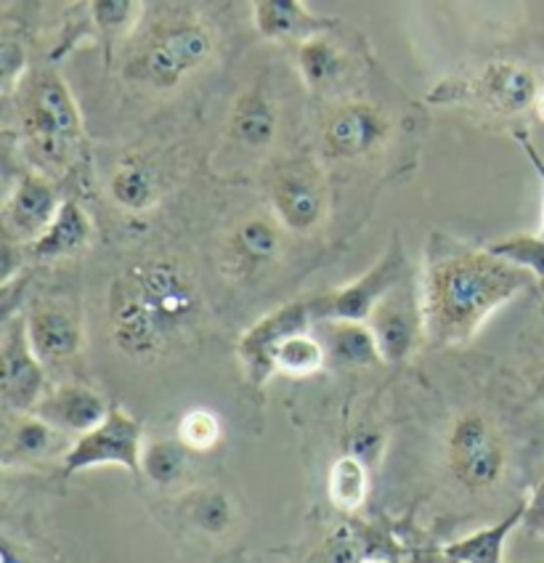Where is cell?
I'll list each match as a JSON object with an SVG mask.
<instances>
[{"instance_id": "6da1fadb", "label": "cell", "mask_w": 544, "mask_h": 563, "mask_svg": "<svg viewBox=\"0 0 544 563\" xmlns=\"http://www.w3.org/2000/svg\"><path fill=\"white\" fill-rule=\"evenodd\" d=\"M418 277L425 335L435 345L473 341L502 306L534 285L529 272L508 264L489 247L467 245L444 232L428 236Z\"/></svg>"}, {"instance_id": "7a4b0ae2", "label": "cell", "mask_w": 544, "mask_h": 563, "mask_svg": "<svg viewBox=\"0 0 544 563\" xmlns=\"http://www.w3.org/2000/svg\"><path fill=\"white\" fill-rule=\"evenodd\" d=\"M202 296L195 274L170 255L125 266L107 298L109 338L133 362H152L197 330Z\"/></svg>"}, {"instance_id": "3957f363", "label": "cell", "mask_w": 544, "mask_h": 563, "mask_svg": "<svg viewBox=\"0 0 544 563\" xmlns=\"http://www.w3.org/2000/svg\"><path fill=\"white\" fill-rule=\"evenodd\" d=\"M19 123L37 165L64 168L82 139V118L73 91L54 69H35L19 80Z\"/></svg>"}, {"instance_id": "277c9868", "label": "cell", "mask_w": 544, "mask_h": 563, "mask_svg": "<svg viewBox=\"0 0 544 563\" xmlns=\"http://www.w3.org/2000/svg\"><path fill=\"white\" fill-rule=\"evenodd\" d=\"M213 32L195 19L159 24L125 64V78L149 91H176L213 56Z\"/></svg>"}, {"instance_id": "5b68a950", "label": "cell", "mask_w": 544, "mask_h": 563, "mask_svg": "<svg viewBox=\"0 0 544 563\" xmlns=\"http://www.w3.org/2000/svg\"><path fill=\"white\" fill-rule=\"evenodd\" d=\"M444 452L452 478L467 492L495 489L508 468L504 433L481 409H467L452 420Z\"/></svg>"}, {"instance_id": "8992f818", "label": "cell", "mask_w": 544, "mask_h": 563, "mask_svg": "<svg viewBox=\"0 0 544 563\" xmlns=\"http://www.w3.org/2000/svg\"><path fill=\"white\" fill-rule=\"evenodd\" d=\"M540 82L531 69L515 62H491L473 78L441 80L428 93V101L438 107H481L486 112L515 118L534 110V101L540 96Z\"/></svg>"}, {"instance_id": "52a82bcc", "label": "cell", "mask_w": 544, "mask_h": 563, "mask_svg": "<svg viewBox=\"0 0 544 563\" xmlns=\"http://www.w3.org/2000/svg\"><path fill=\"white\" fill-rule=\"evenodd\" d=\"M141 454H144V428L123 407H112L99 426L82 433L62 454V473H75L101 468V465H118L131 471L133 476L141 473Z\"/></svg>"}, {"instance_id": "ba28073f", "label": "cell", "mask_w": 544, "mask_h": 563, "mask_svg": "<svg viewBox=\"0 0 544 563\" xmlns=\"http://www.w3.org/2000/svg\"><path fill=\"white\" fill-rule=\"evenodd\" d=\"M271 213L285 232L313 234L322 229L330 213V189H326L324 173L309 159H296L277 170L271 187H268Z\"/></svg>"}, {"instance_id": "9c48e42d", "label": "cell", "mask_w": 544, "mask_h": 563, "mask_svg": "<svg viewBox=\"0 0 544 563\" xmlns=\"http://www.w3.org/2000/svg\"><path fill=\"white\" fill-rule=\"evenodd\" d=\"M409 274L407 253L399 240L390 242V247L380 258L375 261L362 277L351 279L348 285L335 287V290L324 292V296L311 298L313 319H356V322H367L375 306L399 285Z\"/></svg>"}, {"instance_id": "30bf717a", "label": "cell", "mask_w": 544, "mask_h": 563, "mask_svg": "<svg viewBox=\"0 0 544 563\" xmlns=\"http://www.w3.org/2000/svg\"><path fill=\"white\" fill-rule=\"evenodd\" d=\"M369 330L375 332V341L380 345L382 362L401 364L420 349L425 335V311H422L420 277L412 272L407 274L393 290L388 292L367 319Z\"/></svg>"}, {"instance_id": "8fae6325", "label": "cell", "mask_w": 544, "mask_h": 563, "mask_svg": "<svg viewBox=\"0 0 544 563\" xmlns=\"http://www.w3.org/2000/svg\"><path fill=\"white\" fill-rule=\"evenodd\" d=\"M313 324H317V319H313L311 298L281 303L279 309L268 311L258 322L249 324L236 343V360H240L249 386L264 388L277 375L274 354H277L279 345L298 332L313 330Z\"/></svg>"}, {"instance_id": "7c38bea8", "label": "cell", "mask_w": 544, "mask_h": 563, "mask_svg": "<svg viewBox=\"0 0 544 563\" xmlns=\"http://www.w3.org/2000/svg\"><path fill=\"white\" fill-rule=\"evenodd\" d=\"M285 227L266 213H247L229 229L221 245V268L229 279L253 282L279 264Z\"/></svg>"}, {"instance_id": "4fadbf2b", "label": "cell", "mask_w": 544, "mask_h": 563, "mask_svg": "<svg viewBox=\"0 0 544 563\" xmlns=\"http://www.w3.org/2000/svg\"><path fill=\"white\" fill-rule=\"evenodd\" d=\"M0 394H3L5 412H35L41 399L46 396V364L37 360L35 349L30 345L24 317L9 319L0 345Z\"/></svg>"}, {"instance_id": "5bb4252c", "label": "cell", "mask_w": 544, "mask_h": 563, "mask_svg": "<svg viewBox=\"0 0 544 563\" xmlns=\"http://www.w3.org/2000/svg\"><path fill=\"white\" fill-rule=\"evenodd\" d=\"M24 328H27L30 345L35 349L37 360L46 367L73 362L75 356H80L82 343H86L80 311L62 298L32 300L24 313Z\"/></svg>"}, {"instance_id": "9a60e30c", "label": "cell", "mask_w": 544, "mask_h": 563, "mask_svg": "<svg viewBox=\"0 0 544 563\" xmlns=\"http://www.w3.org/2000/svg\"><path fill=\"white\" fill-rule=\"evenodd\" d=\"M390 120L369 101H351L337 107L322 128V146L335 159H364L386 146Z\"/></svg>"}, {"instance_id": "2e32d148", "label": "cell", "mask_w": 544, "mask_h": 563, "mask_svg": "<svg viewBox=\"0 0 544 563\" xmlns=\"http://www.w3.org/2000/svg\"><path fill=\"white\" fill-rule=\"evenodd\" d=\"M59 191L43 173H24L3 202L5 240L30 245L51 227L59 213Z\"/></svg>"}, {"instance_id": "e0dca14e", "label": "cell", "mask_w": 544, "mask_h": 563, "mask_svg": "<svg viewBox=\"0 0 544 563\" xmlns=\"http://www.w3.org/2000/svg\"><path fill=\"white\" fill-rule=\"evenodd\" d=\"M107 399L93 388L82 386V383H62V386L48 388L41 405L35 407V415H41L48 426L64 437H82L91 428L99 426L109 415Z\"/></svg>"}, {"instance_id": "ac0fdd59", "label": "cell", "mask_w": 544, "mask_h": 563, "mask_svg": "<svg viewBox=\"0 0 544 563\" xmlns=\"http://www.w3.org/2000/svg\"><path fill=\"white\" fill-rule=\"evenodd\" d=\"M313 332L324 345V356L330 367L362 369L382 364L380 345L367 322L356 319H319Z\"/></svg>"}, {"instance_id": "d6986e66", "label": "cell", "mask_w": 544, "mask_h": 563, "mask_svg": "<svg viewBox=\"0 0 544 563\" xmlns=\"http://www.w3.org/2000/svg\"><path fill=\"white\" fill-rule=\"evenodd\" d=\"M279 133V110L266 88L253 86L236 96L229 114V139L247 152H264Z\"/></svg>"}, {"instance_id": "ffe728a7", "label": "cell", "mask_w": 544, "mask_h": 563, "mask_svg": "<svg viewBox=\"0 0 544 563\" xmlns=\"http://www.w3.org/2000/svg\"><path fill=\"white\" fill-rule=\"evenodd\" d=\"M62 439L64 433L56 431L54 426H48L41 415L9 412L3 428V446H0V463H3V468L37 463V460L59 452Z\"/></svg>"}, {"instance_id": "44dd1931", "label": "cell", "mask_w": 544, "mask_h": 563, "mask_svg": "<svg viewBox=\"0 0 544 563\" xmlns=\"http://www.w3.org/2000/svg\"><path fill=\"white\" fill-rule=\"evenodd\" d=\"M107 195L114 208H120L123 213L138 216L149 213L159 202L163 184H159L157 168L149 159L133 155L114 165L112 173H109Z\"/></svg>"}, {"instance_id": "7402d4cb", "label": "cell", "mask_w": 544, "mask_h": 563, "mask_svg": "<svg viewBox=\"0 0 544 563\" xmlns=\"http://www.w3.org/2000/svg\"><path fill=\"white\" fill-rule=\"evenodd\" d=\"M93 236V223L91 216L80 208V202L64 200L56 219L51 221V227L37 236L35 242H30L27 253L35 261H62L73 258L86 251L91 245Z\"/></svg>"}, {"instance_id": "603a6c76", "label": "cell", "mask_w": 544, "mask_h": 563, "mask_svg": "<svg viewBox=\"0 0 544 563\" xmlns=\"http://www.w3.org/2000/svg\"><path fill=\"white\" fill-rule=\"evenodd\" d=\"M523 510H526V503L518 505L513 514L504 516L502 521L478 529V532L446 545L444 555L454 563H502L504 542L513 534V529L523 523Z\"/></svg>"}, {"instance_id": "cb8c5ba5", "label": "cell", "mask_w": 544, "mask_h": 563, "mask_svg": "<svg viewBox=\"0 0 544 563\" xmlns=\"http://www.w3.org/2000/svg\"><path fill=\"white\" fill-rule=\"evenodd\" d=\"M178 516L195 532L208 537H223L234 527L232 497L213 486H202V489L184 495L178 503Z\"/></svg>"}, {"instance_id": "d4e9b609", "label": "cell", "mask_w": 544, "mask_h": 563, "mask_svg": "<svg viewBox=\"0 0 544 563\" xmlns=\"http://www.w3.org/2000/svg\"><path fill=\"white\" fill-rule=\"evenodd\" d=\"M298 69L300 78L311 91L324 93L332 91L345 75L343 51L324 35H311L300 43L298 48Z\"/></svg>"}, {"instance_id": "484cf974", "label": "cell", "mask_w": 544, "mask_h": 563, "mask_svg": "<svg viewBox=\"0 0 544 563\" xmlns=\"http://www.w3.org/2000/svg\"><path fill=\"white\" fill-rule=\"evenodd\" d=\"M255 27L268 41L319 35V22L303 9L300 0H258L255 3Z\"/></svg>"}, {"instance_id": "4316f807", "label": "cell", "mask_w": 544, "mask_h": 563, "mask_svg": "<svg viewBox=\"0 0 544 563\" xmlns=\"http://www.w3.org/2000/svg\"><path fill=\"white\" fill-rule=\"evenodd\" d=\"M326 492H330V500L337 510L354 514L367 500L369 465L351 452L337 457L332 463L330 476H326Z\"/></svg>"}, {"instance_id": "83f0119b", "label": "cell", "mask_w": 544, "mask_h": 563, "mask_svg": "<svg viewBox=\"0 0 544 563\" xmlns=\"http://www.w3.org/2000/svg\"><path fill=\"white\" fill-rule=\"evenodd\" d=\"M189 454L191 452L178 439L146 441L144 454H141V476H146V482L159 489H168L187 476Z\"/></svg>"}, {"instance_id": "f1b7e54d", "label": "cell", "mask_w": 544, "mask_h": 563, "mask_svg": "<svg viewBox=\"0 0 544 563\" xmlns=\"http://www.w3.org/2000/svg\"><path fill=\"white\" fill-rule=\"evenodd\" d=\"M322 367H326L324 345L313 330L287 338L274 354V369L285 377H311Z\"/></svg>"}, {"instance_id": "f546056e", "label": "cell", "mask_w": 544, "mask_h": 563, "mask_svg": "<svg viewBox=\"0 0 544 563\" xmlns=\"http://www.w3.org/2000/svg\"><path fill=\"white\" fill-rule=\"evenodd\" d=\"M486 247L495 255H499V258L508 261V264L523 268V272H529L534 279L544 282V234H510Z\"/></svg>"}, {"instance_id": "4dcf8cb0", "label": "cell", "mask_w": 544, "mask_h": 563, "mask_svg": "<svg viewBox=\"0 0 544 563\" xmlns=\"http://www.w3.org/2000/svg\"><path fill=\"white\" fill-rule=\"evenodd\" d=\"M221 437H223V428H221V420H218V415L202 407L189 409V412L181 418V422H178V431H176V439L181 441L191 454L210 452L218 441H221Z\"/></svg>"}, {"instance_id": "1f68e13d", "label": "cell", "mask_w": 544, "mask_h": 563, "mask_svg": "<svg viewBox=\"0 0 544 563\" xmlns=\"http://www.w3.org/2000/svg\"><path fill=\"white\" fill-rule=\"evenodd\" d=\"M91 14L99 30L107 35L125 32L136 22L138 0H91Z\"/></svg>"}, {"instance_id": "d6a6232c", "label": "cell", "mask_w": 544, "mask_h": 563, "mask_svg": "<svg viewBox=\"0 0 544 563\" xmlns=\"http://www.w3.org/2000/svg\"><path fill=\"white\" fill-rule=\"evenodd\" d=\"M313 563H364L362 542L356 540V534L348 527L335 529L324 540V545Z\"/></svg>"}, {"instance_id": "836d02e7", "label": "cell", "mask_w": 544, "mask_h": 563, "mask_svg": "<svg viewBox=\"0 0 544 563\" xmlns=\"http://www.w3.org/2000/svg\"><path fill=\"white\" fill-rule=\"evenodd\" d=\"M382 446H386V433L380 428H362L348 441V452L356 454L358 460H364L369 468H373L377 457L382 454Z\"/></svg>"}, {"instance_id": "e575fe53", "label": "cell", "mask_w": 544, "mask_h": 563, "mask_svg": "<svg viewBox=\"0 0 544 563\" xmlns=\"http://www.w3.org/2000/svg\"><path fill=\"white\" fill-rule=\"evenodd\" d=\"M523 527L529 529L531 534L544 537V478L536 484L534 495L526 503V510H523Z\"/></svg>"}, {"instance_id": "d590c367", "label": "cell", "mask_w": 544, "mask_h": 563, "mask_svg": "<svg viewBox=\"0 0 544 563\" xmlns=\"http://www.w3.org/2000/svg\"><path fill=\"white\" fill-rule=\"evenodd\" d=\"M0 561L3 563H35L32 553L22 542H16L11 534H3V542H0Z\"/></svg>"}, {"instance_id": "8d00e7d4", "label": "cell", "mask_w": 544, "mask_h": 563, "mask_svg": "<svg viewBox=\"0 0 544 563\" xmlns=\"http://www.w3.org/2000/svg\"><path fill=\"white\" fill-rule=\"evenodd\" d=\"M518 144H521V150L526 152L529 163L534 165L536 176H540V181H542V191H544V159L540 157V152L534 150V144H531L526 133H518ZM540 234H544V200H542V227H540Z\"/></svg>"}, {"instance_id": "74e56055", "label": "cell", "mask_w": 544, "mask_h": 563, "mask_svg": "<svg viewBox=\"0 0 544 563\" xmlns=\"http://www.w3.org/2000/svg\"><path fill=\"white\" fill-rule=\"evenodd\" d=\"M534 114L544 123V88H542L540 96H536V101H534Z\"/></svg>"}, {"instance_id": "f35d334b", "label": "cell", "mask_w": 544, "mask_h": 563, "mask_svg": "<svg viewBox=\"0 0 544 563\" xmlns=\"http://www.w3.org/2000/svg\"><path fill=\"white\" fill-rule=\"evenodd\" d=\"M364 563H396V561H364Z\"/></svg>"}]
</instances>
